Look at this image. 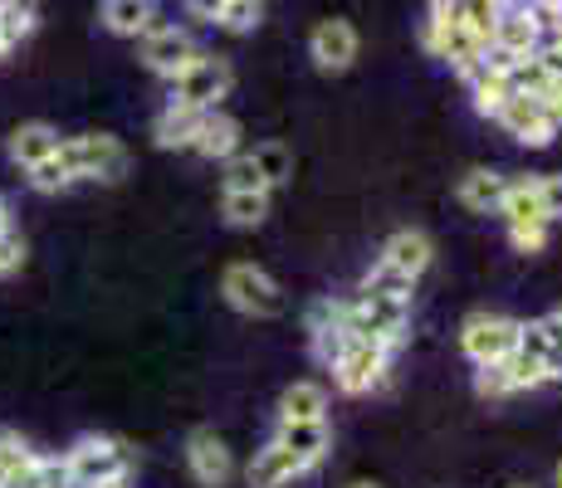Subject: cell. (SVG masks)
<instances>
[{
  "label": "cell",
  "mask_w": 562,
  "mask_h": 488,
  "mask_svg": "<svg viewBox=\"0 0 562 488\" xmlns=\"http://www.w3.org/2000/svg\"><path fill=\"white\" fill-rule=\"evenodd\" d=\"M64 479L74 488H99L113 479H133V450L113 435H83L64 450Z\"/></svg>",
  "instance_id": "1"
},
{
  "label": "cell",
  "mask_w": 562,
  "mask_h": 488,
  "mask_svg": "<svg viewBox=\"0 0 562 488\" xmlns=\"http://www.w3.org/2000/svg\"><path fill=\"white\" fill-rule=\"evenodd\" d=\"M59 161L69 167L74 181H113L127 177V147L108 133H83V137H64L59 143Z\"/></svg>",
  "instance_id": "2"
},
{
  "label": "cell",
  "mask_w": 562,
  "mask_h": 488,
  "mask_svg": "<svg viewBox=\"0 0 562 488\" xmlns=\"http://www.w3.org/2000/svg\"><path fill=\"white\" fill-rule=\"evenodd\" d=\"M518 338H524V318H509V313H470L460 322V352L474 366H494L514 356Z\"/></svg>",
  "instance_id": "3"
},
{
  "label": "cell",
  "mask_w": 562,
  "mask_h": 488,
  "mask_svg": "<svg viewBox=\"0 0 562 488\" xmlns=\"http://www.w3.org/2000/svg\"><path fill=\"white\" fill-rule=\"evenodd\" d=\"M221 293L245 318H279V313H284V288H279V279L265 274L259 264H245V259L221 274Z\"/></svg>",
  "instance_id": "4"
},
{
  "label": "cell",
  "mask_w": 562,
  "mask_h": 488,
  "mask_svg": "<svg viewBox=\"0 0 562 488\" xmlns=\"http://www.w3.org/2000/svg\"><path fill=\"white\" fill-rule=\"evenodd\" d=\"M235 89V73L231 64L221 59V54H196V59L187 64V69L171 79V103H187V107H201V113H211V107H221L225 98Z\"/></svg>",
  "instance_id": "5"
},
{
  "label": "cell",
  "mask_w": 562,
  "mask_h": 488,
  "mask_svg": "<svg viewBox=\"0 0 562 488\" xmlns=\"http://www.w3.org/2000/svg\"><path fill=\"white\" fill-rule=\"evenodd\" d=\"M386 372H392V352L376 342L352 338L342 362L333 366V386H338L342 396H372V390L386 386Z\"/></svg>",
  "instance_id": "6"
},
{
  "label": "cell",
  "mask_w": 562,
  "mask_h": 488,
  "mask_svg": "<svg viewBox=\"0 0 562 488\" xmlns=\"http://www.w3.org/2000/svg\"><path fill=\"white\" fill-rule=\"evenodd\" d=\"M187 469L201 488H225L235 479V454L215 430H191L187 435Z\"/></svg>",
  "instance_id": "7"
},
{
  "label": "cell",
  "mask_w": 562,
  "mask_h": 488,
  "mask_svg": "<svg viewBox=\"0 0 562 488\" xmlns=\"http://www.w3.org/2000/svg\"><path fill=\"white\" fill-rule=\"evenodd\" d=\"M420 45L436 54V59H446L450 69L460 73V79H470V73L484 64V49L474 45L470 35H464L460 20H426V30H420Z\"/></svg>",
  "instance_id": "8"
},
{
  "label": "cell",
  "mask_w": 562,
  "mask_h": 488,
  "mask_svg": "<svg viewBox=\"0 0 562 488\" xmlns=\"http://www.w3.org/2000/svg\"><path fill=\"white\" fill-rule=\"evenodd\" d=\"M308 54L323 73H348L358 64V30L348 20H318L308 35Z\"/></svg>",
  "instance_id": "9"
},
{
  "label": "cell",
  "mask_w": 562,
  "mask_h": 488,
  "mask_svg": "<svg viewBox=\"0 0 562 488\" xmlns=\"http://www.w3.org/2000/svg\"><path fill=\"white\" fill-rule=\"evenodd\" d=\"M201 54V45L187 35V30H177V25H161V30H153V35H143V64L153 73H161V79H177L181 69H187L191 59Z\"/></svg>",
  "instance_id": "10"
},
{
  "label": "cell",
  "mask_w": 562,
  "mask_h": 488,
  "mask_svg": "<svg viewBox=\"0 0 562 488\" xmlns=\"http://www.w3.org/2000/svg\"><path fill=\"white\" fill-rule=\"evenodd\" d=\"M376 264L396 269V274H406L411 284H416V279L436 264V245H430L426 230H411V225H406V230H396V235H386V240H382V249H376Z\"/></svg>",
  "instance_id": "11"
},
{
  "label": "cell",
  "mask_w": 562,
  "mask_h": 488,
  "mask_svg": "<svg viewBox=\"0 0 562 488\" xmlns=\"http://www.w3.org/2000/svg\"><path fill=\"white\" fill-rule=\"evenodd\" d=\"M274 444H284L289 454H299V459L313 469V464L328 459L333 430H328V420H279V425H274Z\"/></svg>",
  "instance_id": "12"
},
{
  "label": "cell",
  "mask_w": 562,
  "mask_h": 488,
  "mask_svg": "<svg viewBox=\"0 0 562 488\" xmlns=\"http://www.w3.org/2000/svg\"><path fill=\"white\" fill-rule=\"evenodd\" d=\"M494 123L504 127V133L514 137V143H524V147H548L553 143V127L543 123V113H538V98H509V103L499 107V117H494Z\"/></svg>",
  "instance_id": "13"
},
{
  "label": "cell",
  "mask_w": 562,
  "mask_h": 488,
  "mask_svg": "<svg viewBox=\"0 0 562 488\" xmlns=\"http://www.w3.org/2000/svg\"><path fill=\"white\" fill-rule=\"evenodd\" d=\"M304 474H308V464L274 440H269L265 450H255V459H250V488H289L304 479Z\"/></svg>",
  "instance_id": "14"
},
{
  "label": "cell",
  "mask_w": 562,
  "mask_h": 488,
  "mask_svg": "<svg viewBox=\"0 0 562 488\" xmlns=\"http://www.w3.org/2000/svg\"><path fill=\"white\" fill-rule=\"evenodd\" d=\"M240 137H245V127L235 123L231 113L211 107V113L201 117V133H196V143H191V151L205 161H231L235 151H240Z\"/></svg>",
  "instance_id": "15"
},
{
  "label": "cell",
  "mask_w": 562,
  "mask_h": 488,
  "mask_svg": "<svg viewBox=\"0 0 562 488\" xmlns=\"http://www.w3.org/2000/svg\"><path fill=\"white\" fill-rule=\"evenodd\" d=\"M543 45V30H538V20L528 15L524 5H509L499 15V25H494V49L514 54V59H528V54H538Z\"/></svg>",
  "instance_id": "16"
},
{
  "label": "cell",
  "mask_w": 562,
  "mask_h": 488,
  "mask_svg": "<svg viewBox=\"0 0 562 488\" xmlns=\"http://www.w3.org/2000/svg\"><path fill=\"white\" fill-rule=\"evenodd\" d=\"M201 107H187V103H167L157 113V123H153V137H157V147L161 151H191V143H196V133H201Z\"/></svg>",
  "instance_id": "17"
},
{
  "label": "cell",
  "mask_w": 562,
  "mask_h": 488,
  "mask_svg": "<svg viewBox=\"0 0 562 488\" xmlns=\"http://www.w3.org/2000/svg\"><path fill=\"white\" fill-rule=\"evenodd\" d=\"M499 215L504 225H553L543 211V201H538V177L528 171V177H509V186H504V201H499Z\"/></svg>",
  "instance_id": "18"
},
{
  "label": "cell",
  "mask_w": 562,
  "mask_h": 488,
  "mask_svg": "<svg viewBox=\"0 0 562 488\" xmlns=\"http://www.w3.org/2000/svg\"><path fill=\"white\" fill-rule=\"evenodd\" d=\"M504 186H509V177H499V171L490 167H470L460 177V205H470L474 215H499V201H504Z\"/></svg>",
  "instance_id": "19"
},
{
  "label": "cell",
  "mask_w": 562,
  "mask_h": 488,
  "mask_svg": "<svg viewBox=\"0 0 562 488\" xmlns=\"http://www.w3.org/2000/svg\"><path fill=\"white\" fill-rule=\"evenodd\" d=\"M59 143H64V137L54 133L49 123H20L15 133H10V161L30 171V167H40L45 157H54V151H59Z\"/></svg>",
  "instance_id": "20"
},
{
  "label": "cell",
  "mask_w": 562,
  "mask_h": 488,
  "mask_svg": "<svg viewBox=\"0 0 562 488\" xmlns=\"http://www.w3.org/2000/svg\"><path fill=\"white\" fill-rule=\"evenodd\" d=\"M157 20V0H103V25L123 39H143Z\"/></svg>",
  "instance_id": "21"
},
{
  "label": "cell",
  "mask_w": 562,
  "mask_h": 488,
  "mask_svg": "<svg viewBox=\"0 0 562 488\" xmlns=\"http://www.w3.org/2000/svg\"><path fill=\"white\" fill-rule=\"evenodd\" d=\"M279 420H328V386L323 382H294L279 396Z\"/></svg>",
  "instance_id": "22"
},
{
  "label": "cell",
  "mask_w": 562,
  "mask_h": 488,
  "mask_svg": "<svg viewBox=\"0 0 562 488\" xmlns=\"http://www.w3.org/2000/svg\"><path fill=\"white\" fill-rule=\"evenodd\" d=\"M221 211L235 230H255V225H265L269 211H274V191H225Z\"/></svg>",
  "instance_id": "23"
},
{
  "label": "cell",
  "mask_w": 562,
  "mask_h": 488,
  "mask_svg": "<svg viewBox=\"0 0 562 488\" xmlns=\"http://www.w3.org/2000/svg\"><path fill=\"white\" fill-rule=\"evenodd\" d=\"M35 464H40V450H30V440L0 430V488H20Z\"/></svg>",
  "instance_id": "24"
},
{
  "label": "cell",
  "mask_w": 562,
  "mask_h": 488,
  "mask_svg": "<svg viewBox=\"0 0 562 488\" xmlns=\"http://www.w3.org/2000/svg\"><path fill=\"white\" fill-rule=\"evenodd\" d=\"M464 83H470V93H474V113H480V117H499V107L514 98L509 79H504L499 69H484V64H480V69H474Z\"/></svg>",
  "instance_id": "25"
},
{
  "label": "cell",
  "mask_w": 562,
  "mask_h": 488,
  "mask_svg": "<svg viewBox=\"0 0 562 488\" xmlns=\"http://www.w3.org/2000/svg\"><path fill=\"white\" fill-rule=\"evenodd\" d=\"M504 10H509V0H464V5H460L464 35H470L480 49H490L494 45V25H499Z\"/></svg>",
  "instance_id": "26"
},
{
  "label": "cell",
  "mask_w": 562,
  "mask_h": 488,
  "mask_svg": "<svg viewBox=\"0 0 562 488\" xmlns=\"http://www.w3.org/2000/svg\"><path fill=\"white\" fill-rule=\"evenodd\" d=\"M250 161H255L259 177H265L269 191H279L289 177H294V151H289L284 143H259V147L250 151Z\"/></svg>",
  "instance_id": "27"
},
{
  "label": "cell",
  "mask_w": 562,
  "mask_h": 488,
  "mask_svg": "<svg viewBox=\"0 0 562 488\" xmlns=\"http://www.w3.org/2000/svg\"><path fill=\"white\" fill-rule=\"evenodd\" d=\"M504 79H509V89L518 93V98H538V93H548L553 89V73L543 69V64H538V54H528V59H518L509 73H504Z\"/></svg>",
  "instance_id": "28"
},
{
  "label": "cell",
  "mask_w": 562,
  "mask_h": 488,
  "mask_svg": "<svg viewBox=\"0 0 562 488\" xmlns=\"http://www.w3.org/2000/svg\"><path fill=\"white\" fill-rule=\"evenodd\" d=\"M308 342H313V362L333 372V366L342 362V352H348L352 332L348 328H323V332H308Z\"/></svg>",
  "instance_id": "29"
},
{
  "label": "cell",
  "mask_w": 562,
  "mask_h": 488,
  "mask_svg": "<svg viewBox=\"0 0 562 488\" xmlns=\"http://www.w3.org/2000/svg\"><path fill=\"white\" fill-rule=\"evenodd\" d=\"M358 288H367V293H386V298H411V293H416V284H411L406 274H396V269H386V264H372V269H367Z\"/></svg>",
  "instance_id": "30"
},
{
  "label": "cell",
  "mask_w": 562,
  "mask_h": 488,
  "mask_svg": "<svg viewBox=\"0 0 562 488\" xmlns=\"http://www.w3.org/2000/svg\"><path fill=\"white\" fill-rule=\"evenodd\" d=\"M30 186L45 191V195H54V191H69V186H74V177H69V167L59 161V151H54V157H45L40 167H30Z\"/></svg>",
  "instance_id": "31"
},
{
  "label": "cell",
  "mask_w": 562,
  "mask_h": 488,
  "mask_svg": "<svg viewBox=\"0 0 562 488\" xmlns=\"http://www.w3.org/2000/svg\"><path fill=\"white\" fill-rule=\"evenodd\" d=\"M225 191H269L265 177L255 171L250 151H235V157L225 161Z\"/></svg>",
  "instance_id": "32"
},
{
  "label": "cell",
  "mask_w": 562,
  "mask_h": 488,
  "mask_svg": "<svg viewBox=\"0 0 562 488\" xmlns=\"http://www.w3.org/2000/svg\"><path fill=\"white\" fill-rule=\"evenodd\" d=\"M259 15H265V0H225L221 30H231V35H245V30L259 25Z\"/></svg>",
  "instance_id": "33"
},
{
  "label": "cell",
  "mask_w": 562,
  "mask_h": 488,
  "mask_svg": "<svg viewBox=\"0 0 562 488\" xmlns=\"http://www.w3.org/2000/svg\"><path fill=\"white\" fill-rule=\"evenodd\" d=\"M474 390H480L484 400H504V396H514L504 362H494V366H474Z\"/></svg>",
  "instance_id": "34"
},
{
  "label": "cell",
  "mask_w": 562,
  "mask_h": 488,
  "mask_svg": "<svg viewBox=\"0 0 562 488\" xmlns=\"http://www.w3.org/2000/svg\"><path fill=\"white\" fill-rule=\"evenodd\" d=\"M548 230H553V225H509V245L518 249V254H543Z\"/></svg>",
  "instance_id": "35"
},
{
  "label": "cell",
  "mask_w": 562,
  "mask_h": 488,
  "mask_svg": "<svg viewBox=\"0 0 562 488\" xmlns=\"http://www.w3.org/2000/svg\"><path fill=\"white\" fill-rule=\"evenodd\" d=\"M538 201H543L548 220H562V171H543L538 177Z\"/></svg>",
  "instance_id": "36"
},
{
  "label": "cell",
  "mask_w": 562,
  "mask_h": 488,
  "mask_svg": "<svg viewBox=\"0 0 562 488\" xmlns=\"http://www.w3.org/2000/svg\"><path fill=\"white\" fill-rule=\"evenodd\" d=\"M20 264H25V245H20V235H15V230L0 235V279L15 274Z\"/></svg>",
  "instance_id": "37"
},
{
  "label": "cell",
  "mask_w": 562,
  "mask_h": 488,
  "mask_svg": "<svg viewBox=\"0 0 562 488\" xmlns=\"http://www.w3.org/2000/svg\"><path fill=\"white\" fill-rule=\"evenodd\" d=\"M187 10L196 20H205V25H221V15H225V0H187Z\"/></svg>",
  "instance_id": "38"
},
{
  "label": "cell",
  "mask_w": 562,
  "mask_h": 488,
  "mask_svg": "<svg viewBox=\"0 0 562 488\" xmlns=\"http://www.w3.org/2000/svg\"><path fill=\"white\" fill-rule=\"evenodd\" d=\"M464 0H430V20H460Z\"/></svg>",
  "instance_id": "39"
},
{
  "label": "cell",
  "mask_w": 562,
  "mask_h": 488,
  "mask_svg": "<svg viewBox=\"0 0 562 488\" xmlns=\"http://www.w3.org/2000/svg\"><path fill=\"white\" fill-rule=\"evenodd\" d=\"M0 235H10V205L0 201Z\"/></svg>",
  "instance_id": "40"
},
{
  "label": "cell",
  "mask_w": 562,
  "mask_h": 488,
  "mask_svg": "<svg viewBox=\"0 0 562 488\" xmlns=\"http://www.w3.org/2000/svg\"><path fill=\"white\" fill-rule=\"evenodd\" d=\"M348 488H382V484H372V479H352Z\"/></svg>",
  "instance_id": "41"
},
{
  "label": "cell",
  "mask_w": 562,
  "mask_h": 488,
  "mask_svg": "<svg viewBox=\"0 0 562 488\" xmlns=\"http://www.w3.org/2000/svg\"><path fill=\"white\" fill-rule=\"evenodd\" d=\"M553 318H558V322H562V303H558V308H553Z\"/></svg>",
  "instance_id": "42"
},
{
  "label": "cell",
  "mask_w": 562,
  "mask_h": 488,
  "mask_svg": "<svg viewBox=\"0 0 562 488\" xmlns=\"http://www.w3.org/2000/svg\"><path fill=\"white\" fill-rule=\"evenodd\" d=\"M553 484H558V488H562V464H558V479H553Z\"/></svg>",
  "instance_id": "43"
},
{
  "label": "cell",
  "mask_w": 562,
  "mask_h": 488,
  "mask_svg": "<svg viewBox=\"0 0 562 488\" xmlns=\"http://www.w3.org/2000/svg\"><path fill=\"white\" fill-rule=\"evenodd\" d=\"M514 488H528V484H514Z\"/></svg>",
  "instance_id": "44"
}]
</instances>
